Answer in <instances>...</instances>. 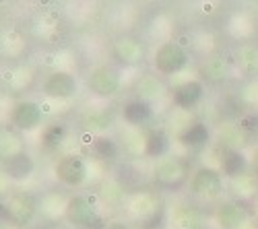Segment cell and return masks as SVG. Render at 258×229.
<instances>
[{
	"label": "cell",
	"mask_w": 258,
	"mask_h": 229,
	"mask_svg": "<svg viewBox=\"0 0 258 229\" xmlns=\"http://www.w3.org/2000/svg\"><path fill=\"white\" fill-rule=\"evenodd\" d=\"M64 219L79 229H103L107 221L101 219L97 202L87 194H73L67 198Z\"/></svg>",
	"instance_id": "6da1fadb"
},
{
	"label": "cell",
	"mask_w": 258,
	"mask_h": 229,
	"mask_svg": "<svg viewBox=\"0 0 258 229\" xmlns=\"http://www.w3.org/2000/svg\"><path fill=\"white\" fill-rule=\"evenodd\" d=\"M190 178L192 176L188 170V163L178 155H167V157L159 159L151 172L153 184L159 190H169V192L180 190Z\"/></svg>",
	"instance_id": "7a4b0ae2"
},
{
	"label": "cell",
	"mask_w": 258,
	"mask_h": 229,
	"mask_svg": "<svg viewBox=\"0 0 258 229\" xmlns=\"http://www.w3.org/2000/svg\"><path fill=\"white\" fill-rule=\"evenodd\" d=\"M128 213L137 219L141 229H163L167 217L157 194H149V192L135 194L131 202H128Z\"/></svg>",
	"instance_id": "3957f363"
},
{
	"label": "cell",
	"mask_w": 258,
	"mask_h": 229,
	"mask_svg": "<svg viewBox=\"0 0 258 229\" xmlns=\"http://www.w3.org/2000/svg\"><path fill=\"white\" fill-rule=\"evenodd\" d=\"M225 176L221 174V170H215L209 168V165H201L192 172L190 178V194L205 200V202H213V200H219L225 192Z\"/></svg>",
	"instance_id": "277c9868"
},
{
	"label": "cell",
	"mask_w": 258,
	"mask_h": 229,
	"mask_svg": "<svg viewBox=\"0 0 258 229\" xmlns=\"http://www.w3.org/2000/svg\"><path fill=\"white\" fill-rule=\"evenodd\" d=\"M190 62L188 50L178 41H163L153 54V68L157 74L171 77L182 72Z\"/></svg>",
	"instance_id": "5b68a950"
},
{
	"label": "cell",
	"mask_w": 258,
	"mask_h": 229,
	"mask_svg": "<svg viewBox=\"0 0 258 229\" xmlns=\"http://www.w3.org/2000/svg\"><path fill=\"white\" fill-rule=\"evenodd\" d=\"M39 211V202L29 192H15L3 202V217L13 227H27Z\"/></svg>",
	"instance_id": "8992f818"
},
{
	"label": "cell",
	"mask_w": 258,
	"mask_h": 229,
	"mask_svg": "<svg viewBox=\"0 0 258 229\" xmlns=\"http://www.w3.org/2000/svg\"><path fill=\"white\" fill-rule=\"evenodd\" d=\"M54 178L67 188H81L89 180V163L83 155L67 153L54 163Z\"/></svg>",
	"instance_id": "52a82bcc"
},
{
	"label": "cell",
	"mask_w": 258,
	"mask_h": 229,
	"mask_svg": "<svg viewBox=\"0 0 258 229\" xmlns=\"http://www.w3.org/2000/svg\"><path fill=\"white\" fill-rule=\"evenodd\" d=\"M87 87L95 97H101V99L114 97L122 87L120 70L110 64H101V66L91 68V72L87 74Z\"/></svg>",
	"instance_id": "ba28073f"
},
{
	"label": "cell",
	"mask_w": 258,
	"mask_h": 229,
	"mask_svg": "<svg viewBox=\"0 0 258 229\" xmlns=\"http://www.w3.org/2000/svg\"><path fill=\"white\" fill-rule=\"evenodd\" d=\"M41 120H44V112H41V106L33 99H19L11 106L9 112V122L11 126L19 132H31L35 130Z\"/></svg>",
	"instance_id": "9c48e42d"
},
{
	"label": "cell",
	"mask_w": 258,
	"mask_h": 229,
	"mask_svg": "<svg viewBox=\"0 0 258 229\" xmlns=\"http://www.w3.org/2000/svg\"><path fill=\"white\" fill-rule=\"evenodd\" d=\"M41 93L54 101H67L79 93V81L69 70H54L41 83Z\"/></svg>",
	"instance_id": "30bf717a"
},
{
	"label": "cell",
	"mask_w": 258,
	"mask_h": 229,
	"mask_svg": "<svg viewBox=\"0 0 258 229\" xmlns=\"http://www.w3.org/2000/svg\"><path fill=\"white\" fill-rule=\"evenodd\" d=\"M213 221L217 229H244L250 221V211L246 204L240 200H223L217 204V209L213 213Z\"/></svg>",
	"instance_id": "8fae6325"
},
{
	"label": "cell",
	"mask_w": 258,
	"mask_h": 229,
	"mask_svg": "<svg viewBox=\"0 0 258 229\" xmlns=\"http://www.w3.org/2000/svg\"><path fill=\"white\" fill-rule=\"evenodd\" d=\"M112 56L118 64L135 66V64H141L145 58V46L137 35L124 33L112 41Z\"/></svg>",
	"instance_id": "7c38bea8"
},
{
	"label": "cell",
	"mask_w": 258,
	"mask_h": 229,
	"mask_svg": "<svg viewBox=\"0 0 258 229\" xmlns=\"http://www.w3.org/2000/svg\"><path fill=\"white\" fill-rule=\"evenodd\" d=\"M35 172V161L27 151H21L13 157L3 159V174L9 182H27Z\"/></svg>",
	"instance_id": "4fadbf2b"
},
{
	"label": "cell",
	"mask_w": 258,
	"mask_h": 229,
	"mask_svg": "<svg viewBox=\"0 0 258 229\" xmlns=\"http://www.w3.org/2000/svg\"><path fill=\"white\" fill-rule=\"evenodd\" d=\"M203 97H205V83L199 79H188V81L180 83L174 89V93H171V101H174V106L180 110L197 108L203 101Z\"/></svg>",
	"instance_id": "5bb4252c"
},
{
	"label": "cell",
	"mask_w": 258,
	"mask_h": 229,
	"mask_svg": "<svg viewBox=\"0 0 258 229\" xmlns=\"http://www.w3.org/2000/svg\"><path fill=\"white\" fill-rule=\"evenodd\" d=\"M199 72H201L203 81L209 83V85H223V83H227V79L231 74V64H229L227 56L211 54L209 58L203 60Z\"/></svg>",
	"instance_id": "9a60e30c"
},
{
	"label": "cell",
	"mask_w": 258,
	"mask_h": 229,
	"mask_svg": "<svg viewBox=\"0 0 258 229\" xmlns=\"http://www.w3.org/2000/svg\"><path fill=\"white\" fill-rule=\"evenodd\" d=\"M171 227L174 229H209L201 206L192 202H182L176 206L174 215H171Z\"/></svg>",
	"instance_id": "2e32d148"
},
{
	"label": "cell",
	"mask_w": 258,
	"mask_h": 229,
	"mask_svg": "<svg viewBox=\"0 0 258 229\" xmlns=\"http://www.w3.org/2000/svg\"><path fill=\"white\" fill-rule=\"evenodd\" d=\"M167 89L163 85V81L159 77H141L137 83H135V95L137 99L145 101V103H153V101H161L165 97Z\"/></svg>",
	"instance_id": "e0dca14e"
},
{
	"label": "cell",
	"mask_w": 258,
	"mask_h": 229,
	"mask_svg": "<svg viewBox=\"0 0 258 229\" xmlns=\"http://www.w3.org/2000/svg\"><path fill=\"white\" fill-rule=\"evenodd\" d=\"M180 142L190 151H199L211 142V128L205 122H190L180 132Z\"/></svg>",
	"instance_id": "ac0fdd59"
},
{
	"label": "cell",
	"mask_w": 258,
	"mask_h": 229,
	"mask_svg": "<svg viewBox=\"0 0 258 229\" xmlns=\"http://www.w3.org/2000/svg\"><path fill=\"white\" fill-rule=\"evenodd\" d=\"M122 118L126 124H131V126L139 128L143 124H147L149 120L153 118V106L151 103H145L141 99H131L124 103L122 108Z\"/></svg>",
	"instance_id": "d6986e66"
},
{
	"label": "cell",
	"mask_w": 258,
	"mask_h": 229,
	"mask_svg": "<svg viewBox=\"0 0 258 229\" xmlns=\"http://www.w3.org/2000/svg\"><path fill=\"white\" fill-rule=\"evenodd\" d=\"M229 192L233 194V200L248 202L258 194V176L256 174H244L240 178L229 180Z\"/></svg>",
	"instance_id": "ffe728a7"
},
{
	"label": "cell",
	"mask_w": 258,
	"mask_h": 229,
	"mask_svg": "<svg viewBox=\"0 0 258 229\" xmlns=\"http://www.w3.org/2000/svg\"><path fill=\"white\" fill-rule=\"evenodd\" d=\"M250 161L242 151H225L221 155V174L229 180L248 174Z\"/></svg>",
	"instance_id": "44dd1931"
},
{
	"label": "cell",
	"mask_w": 258,
	"mask_h": 229,
	"mask_svg": "<svg viewBox=\"0 0 258 229\" xmlns=\"http://www.w3.org/2000/svg\"><path fill=\"white\" fill-rule=\"evenodd\" d=\"M169 136L163 128H155L147 134V140H145V155L151 157V159H163L167 157L169 153Z\"/></svg>",
	"instance_id": "7402d4cb"
},
{
	"label": "cell",
	"mask_w": 258,
	"mask_h": 229,
	"mask_svg": "<svg viewBox=\"0 0 258 229\" xmlns=\"http://www.w3.org/2000/svg\"><path fill=\"white\" fill-rule=\"evenodd\" d=\"M235 64L244 77H258V46L244 44L235 52Z\"/></svg>",
	"instance_id": "603a6c76"
},
{
	"label": "cell",
	"mask_w": 258,
	"mask_h": 229,
	"mask_svg": "<svg viewBox=\"0 0 258 229\" xmlns=\"http://www.w3.org/2000/svg\"><path fill=\"white\" fill-rule=\"evenodd\" d=\"M81 122L87 130L101 132V130H107L114 124V116H112L110 110H105V108H89V110H85Z\"/></svg>",
	"instance_id": "cb8c5ba5"
},
{
	"label": "cell",
	"mask_w": 258,
	"mask_h": 229,
	"mask_svg": "<svg viewBox=\"0 0 258 229\" xmlns=\"http://www.w3.org/2000/svg\"><path fill=\"white\" fill-rule=\"evenodd\" d=\"M91 149L103 161H116L122 153L120 142L112 136H107V134H95L93 140H91Z\"/></svg>",
	"instance_id": "d4e9b609"
},
{
	"label": "cell",
	"mask_w": 258,
	"mask_h": 229,
	"mask_svg": "<svg viewBox=\"0 0 258 229\" xmlns=\"http://www.w3.org/2000/svg\"><path fill=\"white\" fill-rule=\"evenodd\" d=\"M126 186L122 184L120 178H112V180H105L101 186V192L99 196L103 198L105 204H122L126 200Z\"/></svg>",
	"instance_id": "484cf974"
},
{
	"label": "cell",
	"mask_w": 258,
	"mask_h": 229,
	"mask_svg": "<svg viewBox=\"0 0 258 229\" xmlns=\"http://www.w3.org/2000/svg\"><path fill=\"white\" fill-rule=\"evenodd\" d=\"M67 134H69L67 124L64 122H52L50 126H46L44 132H41V144H44L46 149H58L64 142V138H67Z\"/></svg>",
	"instance_id": "4316f807"
},
{
	"label": "cell",
	"mask_w": 258,
	"mask_h": 229,
	"mask_svg": "<svg viewBox=\"0 0 258 229\" xmlns=\"http://www.w3.org/2000/svg\"><path fill=\"white\" fill-rule=\"evenodd\" d=\"M0 151H3V159H7V157H13V155H17L21 151H25V149H23V144H21L19 136H15L13 132L5 130L3 132V144H0Z\"/></svg>",
	"instance_id": "83f0119b"
},
{
	"label": "cell",
	"mask_w": 258,
	"mask_h": 229,
	"mask_svg": "<svg viewBox=\"0 0 258 229\" xmlns=\"http://www.w3.org/2000/svg\"><path fill=\"white\" fill-rule=\"evenodd\" d=\"M238 128L246 136H258V112H246L238 118Z\"/></svg>",
	"instance_id": "f1b7e54d"
},
{
	"label": "cell",
	"mask_w": 258,
	"mask_h": 229,
	"mask_svg": "<svg viewBox=\"0 0 258 229\" xmlns=\"http://www.w3.org/2000/svg\"><path fill=\"white\" fill-rule=\"evenodd\" d=\"M103 229H137V227H133L128 221H124V219H110L105 223V227Z\"/></svg>",
	"instance_id": "f546056e"
},
{
	"label": "cell",
	"mask_w": 258,
	"mask_h": 229,
	"mask_svg": "<svg viewBox=\"0 0 258 229\" xmlns=\"http://www.w3.org/2000/svg\"><path fill=\"white\" fill-rule=\"evenodd\" d=\"M250 165H252V170H254V174L258 176V144L252 149V155H250Z\"/></svg>",
	"instance_id": "4dcf8cb0"
}]
</instances>
